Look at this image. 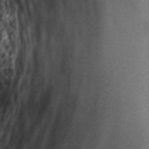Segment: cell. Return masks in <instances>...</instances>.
<instances>
[{
	"label": "cell",
	"mask_w": 149,
	"mask_h": 149,
	"mask_svg": "<svg viewBox=\"0 0 149 149\" xmlns=\"http://www.w3.org/2000/svg\"><path fill=\"white\" fill-rule=\"evenodd\" d=\"M20 50L19 7L15 0H3L0 8V79L10 82Z\"/></svg>",
	"instance_id": "obj_1"
}]
</instances>
